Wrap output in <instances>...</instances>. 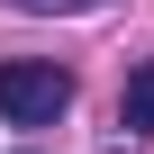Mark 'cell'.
<instances>
[{
    "label": "cell",
    "mask_w": 154,
    "mask_h": 154,
    "mask_svg": "<svg viewBox=\"0 0 154 154\" xmlns=\"http://www.w3.org/2000/svg\"><path fill=\"white\" fill-rule=\"evenodd\" d=\"M0 9H27V18H82V9H100V0H0Z\"/></svg>",
    "instance_id": "cell-3"
},
{
    "label": "cell",
    "mask_w": 154,
    "mask_h": 154,
    "mask_svg": "<svg viewBox=\"0 0 154 154\" xmlns=\"http://www.w3.org/2000/svg\"><path fill=\"white\" fill-rule=\"evenodd\" d=\"M72 109V72L63 63H0V118L9 127H54Z\"/></svg>",
    "instance_id": "cell-1"
},
{
    "label": "cell",
    "mask_w": 154,
    "mask_h": 154,
    "mask_svg": "<svg viewBox=\"0 0 154 154\" xmlns=\"http://www.w3.org/2000/svg\"><path fill=\"white\" fill-rule=\"evenodd\" d=\"M118 127H127V136H154V63L127 72V91H118Z\"/></svg>",
    "instance_id": "cell-2"
}]
</instances>
